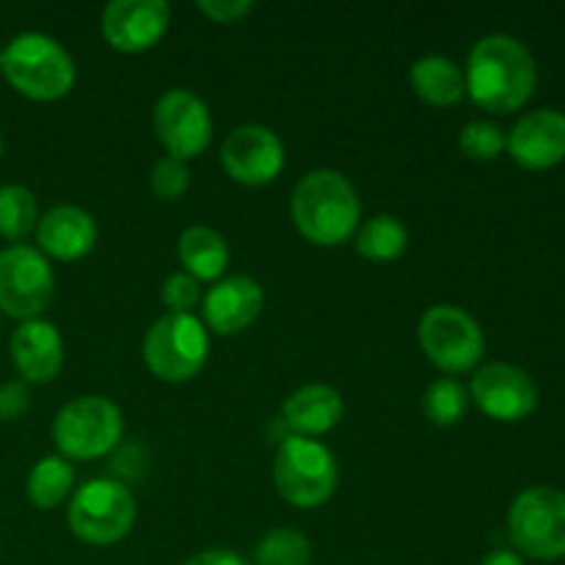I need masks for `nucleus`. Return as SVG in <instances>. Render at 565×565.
Here are the masks:
<instances>
[{
	"label": "nucleus",
	"instance_id": "nucleus-28",
	"mask_svg": "<svg viewBox=\"0 0 565 565\" xmlns=\"http://www.w3.org/2000/svg\"><path fill=\"white\" fill-rule=\"evenodd\" d=\"M149 185H152L154 196L163 199V202H174L191 185V171H188L185 160L174 158V154H163L158 163L152 166V174H149Z\"/></svg>",
	"mask_w": 565,
	"mask_h": 565
},
{
	"label": "nucleus",
	"instance_id": "nucleus-19",
	"mask_svg": "<svg viewBox=\"0 0 565 565\" xmlns=\"http://www.w3.org/2000/svg\"><path fill=\"white\" fill-rule=\"evenodd\" d=\"M345 412L340 390L331 384H307L292 392L285 403V419L298 436H320L334 428Z\"/></svg>",
	"mask_w": 565,
	"mask_h": 565
},
{
	"label": "nucleus",
	"instance_id": "nucleus-18",
	"mask_svg": "<svg viewBox=\"0 0 565 565\" xmlns=\"http://www.w3.org/2000/svg\"><path fill=\"white\" fill-rule=\"evenodd\" d=\"M39 252L55 259H81L97 243V221L75 204H58L47 210L36 224Z\"/></svg>",
	"mask_w": 565,
	"mask_h": 565
},
{
	"label": "nucleus",
	"instance_id": "nucleus-23",
	"mask_svg": "<svg viewBox=\"0 0 565 565\" xmlns=\"http://www.w3.org/2000/svg\"><path fill=\"white\" fill-rule=\"evenodd\" d=\"M356 248L367 259H395L408 248V230L395 215H373L356 235Z\"/></svg>",
	"mask_w": 565,
	"mask_h": 565
},
{
	"label": "nucleus",
	"instance_id": "nucleus-27",
	"mask_svg": "<svg viewBox=\"0 0 565 565\" xmlns=\"http://www.w3.org/2000/svg\"><path fill=\"white\" fill-rule=\"evenodd\" d=\"M463 154L475 160H491L505 149V132L489 119H472L463 125L461 136H458Z\"/></svg>",
	"mask_w": 565,
	"mask_h": 565
},
{
	"label": "nucleus",
	"instance_id": "nucleus-16",
	"mask_svg": "<svg viewBox=\"0 0 565 565\" xmlns=\"http://www.w3.org/2000/svg\"><path fill=\"white\" fill-rule=\"evenodd\" d=\"M263 287L246 274L215 281L204 296V323L215 334H237L248 329L263 312Z\"/></svg>",
	"mask_w": 565,
	"mask_h": 565
},
{
	"label": "nucleus",
	"instance_id": "nucleus-12",
	"mask_svg": "<svg viewBox=\"0 0 565 565\" xmlns=\"http://www.w3.org/2000/svg\"><path fill=\"white\" fill-rule=\"evenodd\" d=\"M221 160L232 180L265 185L285 169V143L270 127L241 125L221 143Z\"/></svg>",
	"mask_w": 565,
	"mask_h": 565
},
{
	"label": "nucleus",
	"instance_id": "nucleus-3",
	"mask_svg": "<svg viewBox=\"0 0 565 565\" xmlns=\"http://www.w3.org/2000/svg\"><path fill=\"white\" fill-rule=\"evenodd\" d=\"M6 81L31 99L64 97L75 83V61L58 39L39 31H25L6 44L0 55Z\"/></svg>",
	"mask_w": 565,
	"mask_h": 565
},
{
	"label": "nucleus",
	"instance_id": "nucleus-8",
	"mask_svg": "<svg viewBox=\"0 0 565 565\" xmlns=\"http://www.w3.org/2000/svg\"><path fill=\"white\" fill-rule=\"evenodd\" d=\"M207 329L193 315H163L143 337V362L163 381L193 379L207 362Z\"/></svg>",
	"mask_w": 565,
	"mask_h": 565
},
{
	"label": "nucleus",
	"instance_id": "nucleus-6",
	"mask_svg": "<svg viewBox=\"0 0 565 565\" xmlns=\"http://www.w3.org/2000/svg\"><path fill=\"white\" fill-rule=\"evenodd\" d=\"M136 522V497L121 480L94 478L75 491L70 527L86 544H116Z\"/></svg>",
	"mask_w": 565,
	"mask_h": 565
},
{
	"label": "nucleus",
	"instance_id": "nucleus-5",
	"mask_svg": "<svg viewBox=\"0 0 565 565\" xmlns=\"http://www.w3.org/2000/svg\"><path fill=\"white\" fill-rule=\"evenodd\" d=\"M125 434L119 406L103 395H83L66 403L53 423V441L64 458H99L114 450Z\"/></svg>",
	"mask_w": 565,
	"mask_h": 565
},
{
	"label": "nucleus",
	"instance_id": "nucleus-1",
	"mask_svg": "<svg viewBox=\"0 0 565 565\" xmlns=\"http://www.w3.org/2000/svg\"><path fill=\"white\" fill-rule=\"evenodd\" d=\"M463 77L467 92L480 108L505 114L527 103L539 81V70L533 53L519 39L489 33L475 42Z\"/></svg>",
	"mask_w": 565,
	"mask_h": 565
},
{
	"label": "nucleus",
	"instance_id": "nucleus-29",
	"mask_svg": "<svg viewBox=\"0 0 565 565\" xmlns=\"http://www.w3.org/2000/svg\"><path fill=\"white\" fill-rule=\"evenodd\" d=\"M160 296H163V303L169 307V312L191 315V309L202 298V290H199V281L191 274H171L166 276Z\"/></svg>",
	"mask_w": 565,
	"mask_h": 565
},
{
	"label": "nucleus",
	"instance_id": "nucleus-30",
	"mask_svg": "<svg viewBox=\"0 0 565 565\" xmlns=\"http://www.w3.org/2000/svg\"><path fill=\"white\" fill-rule=\"evenodd\" d=\"M31 412V390L28 381H6L0 384V419L14 423Z\"/></svg>",
	"mask_w": 565,
	"mask_h": 565
},
{
	"label": "nucleus",
	"instance_id": "nucleus-32",
	"mask_svg": "<svg viewBox=\"0 0 565 565\" xmlns=\"http://www.w3.org/2000/svg\"><path fill=\"white\" fill-rule=\"evenodd\" d=\"M185 565H248L237 552L232 550H204L193 555Z\"/></svg>",
	"mask_w": 565,
	"mask_h": 565
},
{
	"label": "nucleus",
	"instance_id": "nucleus-25",
	"mask_svg": "<svg viewBox=\"0 0 565 565\" xmlns=\"http://www.w3.org/2000/svg\"><path fill=\"white\" fill-rule=\"evenodd\" d=\"M39 210L36 199L25 185L0 188V235L9 241H22L28 232L36 230Z\"/></svg>",
	"mask_w": 565,
	"mask_h": 565
},
{
	"label": "nucleus",
	"instance_id": "nucleus-13",
	"mask_svg": "<svg viewBox=\"0 0 565 565\" xmlns=\"http://www.w3.org/2000/svg\"><path fill=\"white\" fill-rule=\"evenodd\" d=\"M472 397L489 417L513 423L524 419L539 406V386L516 364H486L472 379Z\"/></svg>",
	"mask_w": 565,
	"mask_h": 565
},
{
	"label": "nucleus",
	"instance_id": "nucleus-10",
	"mask_svg": "<svg viewBox=\"0 0 565 565\" xmlns=\"http://www.w3.org/2000/svg\"><path fill=\"white\" fill-rule=\"evenodd\" d=\"M419 342L436 367L463 373L483 356L486 337L478 320L456 303H436L419 320Z\"/></svg>",
	"mask_w": 565,
	"mask_h": 565
},
{
	"label": "nucleus",
	"instance_id": "nucleus-33",
	"mask_svg": "<svg viewBox=\"0 0 565 565\" xmlns=\"http://www.w3.org/2000/svg\"><path fill=\"white\" fill-rule=\"evenodd\" d=\"M480 565H524V561L511 550H494L483 557Z\"/></svg>",
	"mask_w": 565,
	"mask_h": 565
},
{
	"label": "nucleus",
	"instance_id": "nucleus-35",
	"mask_svg": "<svg viewBox=\"0 0 565 565\" xmlns=\"http://www.w3.org/2000/svg\"><path fill=\"white\" fill-rule=\"evenodd\" d=\"M0 55H3V50H0Z\"/></svg>",
	"mask_w": 565,
	"mask_h": 565
},
{
	"label": "nucleus",
	"instance_id": "nucleus-7",
	"mask_svg": "<svg viewBox=\"0 0 565 565\" xmlns=\"http://www.w3.org/2000/svg\"><path fill=\"white\" fill-rule=\"evenodd\" d=\"M513 546L535 561L565 557V494L550 486H533L513 500L508 513Z\"/></svg>",
	"mask_w": 565,
	"mask_h": 565
},
{
	"label": "nucleus",
	"instance_id": "nucleus-26",
	"mask_svg": "<svg viewBox=\"0 0 565 565\" xmlns=\"http://www.w3.org/2000/svg\"><path fill=\"white\" fill-rule=\"evenodd\" d=\"M469 395L456 379H439L425 390L423 408L425 417L434 425H456L467 412Z\"/></svg>",
	"mask_w": 565,
	"mask_h": 565
},
{
	"label": "nucleus",
	"instance_id": "nucleus-2",
	"mask_svg": "<svg viewBox=\"0 0 565 565\" xmlns=\"http://www.w3.org/2000/svg\"><path fill=\"white\" fill-rule=\"evenodd\" d=\"M292 221L307 241L318 246H340L362 218V202L342 171L315 169L301 177L292 191Z\"/></svg>",
	"mask_w": 565,
	"mask_h": 565
},
{
	"label": "nucleus",
	"instance_id": "nucleus-24",
	"mask_svg": "<svg viewBox=\"0 0 565 565\" xmlns=\"http://www.w3.org/2000/svg\"><path fill=\"white\" fill-rule=\"evenodd\" d=\"M257 565H309L312 563V544L296 527H274L259 539L254 550Z\"/></svg>",
	"mask_w": 565,
	"mask_h": 565
},
{
	"label": "nucleus",
	"instance_id": "nucleus-15",
	"mask_svg": "<svg viewBox=\"0 0 565 565\" xmlns=\"http://www.w3.org/2000/svg\"><path fill=\"white\" fill-rule=\"evenodd\" d=\"M505 149L524 169H550L565 158V114L541 108L522 116L505 136Z\"/></svg>",
	"mask_w": 565,
	"mask_h": 565
},
{
	"label": "nucleus",
	"instance_id": "nucleus-4",
	"mask_svg": "<svg viewBox=\"0 0 565 565\" xmlns=\"http://www.w3.org/2000/svg\"><path fill=\"white\" fill-rule=\"evenodd\" d=\"M274 480L287 502L298 508H318L334 494L340 469L329 447L309 436L290 434L276 450Z\"/></svg>",
	"mask_w": 565,
	"mask_h": 565
},
{
	"label": "nucleus",
	"instance_id": "nucleus-17",
	"mask_svg": "<svg viewBox=\"0 0 565 565\" xmlns=\"http://www.w3.org/2000/svg\"><path fill=\"white\" fill-rule=\"evenodd\" d=\"M11 362L20 370L22 381H53L64 367V340L58 329L42 318L22 320L20 329L11 334Z\"/></svg>",
	"mask_w": 565,
	"mask_h": 565
},
{
	"label": "nucleus",
	"instance_id": "nucleus-20",
	"mask_svg": "<svg viewBox=\"0 0 565 565\" xmlns=\"http://www.w3.org/2000/svg\"><path fill=\"white\" fill-rule=\"evenodd\" d=\"M412 88L430 105H452L467 92V77L450 55L430 53L412 64Z\"/></svg>",
	"mask_w": 565,
	"mask_h": 565
},
{
	"label": "nucleus",
	"instance_id": "nucleus-34",
	"mask_svg": "<svg viewBox=\"0 0 565 565\" xmlns=\"http://www.w3.org/2000/svg\"><path fill=\"white\" fill-rule=\"evenodd\" d=\"M0 152H3V136H0Z\"/></svg>",
	"mask_w": 565,
	"mask_h": 565
},
{
	"label": "nucleus",
	"instance_id": "nucleus-22",
	"mask_svg": "<svg viewBox=\"0 0 565 565\" xmlns=\"http://www.w3.org/2000/svg\"><path fill=\"white\" fill-rule=\"evenodd\" d=\"M72 486H75V469L70 458L44 456L28 475V500L42 511H50L66 500Z\"/></svg>",
	"mask_w": 565,
	"mask_h": 565
},
{
	"label": "nucleus",
	"instance_id": "nucleus-14",
	"mask_svg": "<svg viewBox=\"0 0 565 565\" xmlns=\"http://www.w3.org/2000/svg\"><path fill=\"white\" fill-rule=\"evenodd\" d=\"M169 20L166 0H110L103 9V33L121 53H141L160 42Z\"/></svg>",
	"mask_w": 565,
	"mask_h": 565
},
{
	"label": "nucleus",
	"instance_id": "nucleus-9",
	"mask_svg": "<svg viewBox=\"0 0 565 565\" xmlns=\"http://www.w3.org/2000/svg\"><path fill=\"white\" fill-rule=\"evenodd\" d=\"M53 292V265L39 248L14 243L0 252V312L33 320L50 307Z\"/></svg>",
	"mask_w": 565,
	"mask_h": 565
},
{
	"label": "nucleus",
	"instance_id": "nucleus-21",
	"mask_svg": "<svg viewBox=\"0 0 565 565\" xmlns=\"http://www.w3.org/2000/svg\"><path fill=\"white\" fill-rule=\"evenodd\" d=\"M177 252H180V259L188 268V274L196 281L218 279L226 270V265H230V246H226L224 235L215 232L213 226L193 224L182 230Z\"/></svg>",
	"mask_w": 565,
	"mask_h": 565
},
{
	"label": "nucleus",
	"instance_id": "nucleus-11",
	"mask_svg": "<svg viewBox=\"0 0 565 565\" xmlns=\"http://www.w3.org/2000/svg\"><path fill=\"white\" fill-rule=\"evenodd\" d=\"M152 119L154 132L174 158H196L210 147L213 116L204 99L188 88H169L154 105Z\"/></svg>",
	"mask_w": 565,
	"mask_h": 565
},
{
	"label": "nucleus",
	"instance_id": "nucleus-31",
	"mask_svg": "<svg viewBox=\"0 0 565 565\" xmlns=\"http://www.w3.org/2000/svg\"><path fill=\"white\" fill-rule=\"evenodd\" d=\"M199 9L215 22H241L254 9L252 0H199Z\"/></svg>",
	"mask_w": 565,
	"mask_h": 565
}]
</instances>
